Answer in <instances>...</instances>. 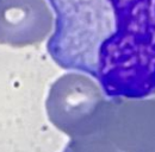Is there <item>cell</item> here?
I'll return each mask as SVG.
<instances>
[{
  "label": "cell",
  "mask_w": 155,
  "mask_h": 152,
  "mask_svg": "<svg viewBox=\"0 0 155 152\" xmlns=\"http://www.w3.org/2000/svg\"><path fill=\"white\" fill-rule=\"evenodd\" d=\"M29 0H0V43L20 45L34 40Z\"/></svg>",
  "instance_id": "2"
},
{
  "label": "cell",
  "mask_w": 155,
  "mask_h": 152,
  "mask_svg": "<svg viewBox=\"0 0 155 152\" xmlns=\"http://www.w3.org/2000/svg\"><path fill=\"white\" fill-rule=\"evenodd\" d=\"M55 12L49 55L96 78L109 96L155 92V0H48Z\"/></svg>",
  "instance_id": "1"
}]
</instances>
